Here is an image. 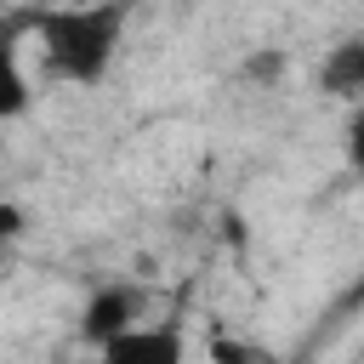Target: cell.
I'll use <instances>...</instances> for the list:
<instances>
[{
  "label": "cell",
  "mask_w": 364,
  "mask_h": 364,
  "mask_svg": "<svg viewBox=\"0 0 364 364\" xmlns=\"http://www.w3.org/2000/svg\"><path fill=\"white\" fill-rule=\"evenodd\" d=\"M17 28L34 34L40 46V74L57 85H102L125 28L131 6L125 0H97V6H40V11H11Z\"/></svg>",
  "instance_id": "6da1fadb"
},
{
  "label": "cell",
  "mask_w": 364,
  "mask_h": 364,
  "mask_svg": "<svg viewBox=\"0 0 364 364\" xmlns=\"http://www.w3.org/2000/svg\"><path fill=\"white\" fill-rule=\"evenodd\" d=\"M136 313H142V290H136V284H119V279H114V284H97L91 301L80 307V341H91V347L102 353L108 341H119L125 330L142 324Z\"/></svg>",
  "instance_id": "7a4b0ae2"
},
{
  "label": "cell",
  "mask_w": 364,
  "mask_h": 364,
  "mask_svg": "<svg viewBox=\"0 0 364 364\" xmlns=\"http://www.w3.org/2000/svg\"><path fill=\"white\" fill-rule=\"evenodd\" d=\"M341 154H347V165L364 176V108L347 114V125H341Z\"/></svg>",
  "instance_id": "5b68a950"
},
{
  "label": "cell",
  "mask_w": 364,
  "mask_h": 364,
  "mask_svg": "<svg viewBox=\"0 0 364 364\" xmlns=\"http://www.w3.org/2000/svg\"><path fill=\"white\" fill-rule=\"evenodd\" d=\"M97 358L102 364H188V336L171 318H142L136 330H125L119 341H108Z\"/></svg>",
  "instance_id": "3957f363"
},
{
  "label": "cell",
  "mask_w": 364,
  "mask_h": 364,
  "mask_svg": "<svg viewBox=\"0 0 364 364\" xmlns=\"http://www.w3.org/2000/svg\"><path fill=\"white\" fill-rule=\"evenodd\" d=\"M250 74L279 80V74H284V51H256V57H250Z\"/></svg>",
  "instance_id": "8992f818"
},
{
  "label": "cell",
  "mask_w": 364,
  "mask_h": 364,
  "mask_svg": "<svg viewBox=\"0 0 364 364\" xmlns=\"http://www.w3.org/2000/svg\"><path fill=\"white\" fill-rule=\"evenodd\" d=\"M318 91L330 102H347V114L364 108V28L341 34L336 46H324V57H318Z\"/></svg>",
  "instance_id": "277c9868"
}]
</instances>
